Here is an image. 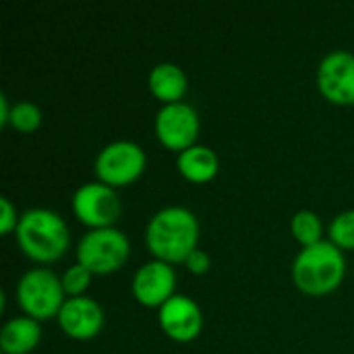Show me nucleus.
Here are the masks:
<instances>
[{
    "instance_id": "nucleus-1",
    "label": "nucleus",
    "mask_w": 354,
    "mask_h": 354,
    "mask_svg": "<svg viewBox=\"0 0 354 354\" xmlns=\"http://www.w3.org/2000/svg\"><path fill=\"white\" fill-rule=\"evenodd\" d=\"M199 241V220L197 216L183 205L162 207L151 216L145 228V243L149 251L166 261L180 263L197 249Z\"/></svg>"
},
{
    "instance_id": "nucleus-2",
    "label": "nucleus",
    "mask_w": 354,
    "mask_h": 354,
    "mask_svg": "<svg viewBox=\"0 0 354 354\" xmlns=\"http://www.w3.org/2000/svg\"><path fill=\"white\" fill-rule=\"evenodd\" d=\"M346 274V259L338 245L319 241L299 251L292 261V280L307 295H326L340 286Z\"/></svg>"
},
{
    "instance_id": "nucleus-3",
    "label": "nucleus",
    "mask_w": 354,
    "mask_h": 354,
    "mask_svg": "<svg viewBox=\"0 0 354 354\" xmlns=\"http://www.w3.org/2000/svg\"><path fill=\"white\" fill-rule=\"evenodd\" d=\"M15 230L23 253L35 261H54L62 257L71 241L62 216L46 207L23 212Z\"/></svg>"
},
{
    "instance_id": "nucleus-4",
    "label": "nucleus",
    "mask_w": 354,
    "mask_h": 354,
    "mask_svg": "<svg viewBox=\"0 0 354 354\" xmlns=\"http://www.w3.org/2000/svg\"><path fill=\"white\" fill-rule=\"evenodd\" d=\"M64 286L48 268H31L17 282V301L21 309L33 319L58 317V311L64 305Z\"/></svg>"
},
{
    "instance_id": "nucleus-5",
    "label": "nucleus",
    "mask_w": 354,
    "mask_h": 354,
    "mask_svg": "<svg viewBox=\"0 0 354 354\" xmlns=\"http://www.w3.org/2000/svg\"><path fill=\"white\" fill-rule=\"evenodd\" d=\"M129 251L131 243L122 230L114 226L91 228L77 245V263L93 274H110L127 261Z\"/></svg>"
},
{
    "instance_id": "nucleus-6",
    "label": "nucleus",
    "mask_w": 354,
    "mask_h": 354,
    "mask_svg": "<svg viewBox=\"0 0 354 354\" xmlns=\"http://www.w3.org/2000/svg\"><path fill=\"white\" fill-rule=\"evenodd\" d=\"M147 156L143 147L129 139H118L100 149L95 158V174L110 187H122L141 176Z\"/></svg>"
},
{
    "instance_id": "nucleus-7",
    "label": "nucleus",
    "mask_w": 354,
    "mask_h": 354,
    "mask_svg": "<svg viewBox=\"0 0 354 354\" xmlns=\"http://www.w3.org/2000/svg\"><path fill=\"white\" fill-rule=\"evenodd\" d=\"M73 212L91 228H110L122 212L120 197L106 183H85L73 195Z\"/></svg>"
},
{
    "instance_id": "nucleus-8",
    "label": "nucleus",
    "mask_w": 354,
    "mask_h": 354,
    "mask_svg": "<svg viewBox=\"0 0 354 354\" xmlns=\"http://www.w3.org/2000/svg\"><path fill=\"white\" fill-rule=\"evenodd\" d=\"M199 114L187 102L164 104L156 114V133L158 139L174 151H185L195 145L199 135Z\"/></svg>"
},
{
    "instance_id": "nucleus-9",
    "label": "nucleus",
    "mask_w": 354,
    "mask_h": 354,
    "mask_svg": "<svg viewBox=\"0 0 354 354\" xmlns=\"http://www.w3.org/2000/svg\"><path fill=\"white\" fill-rule=\"evenodd\" d=\"M317 85L324 97L334 104H354V54L332 50L317 68Z\"/></svg>"
},
{
    "instance_id": "nucleus-10",
    "label": "nucleus",
    "mask_w": 354,
    "mask_h": 354,
    "mask_svg": "<svg viewBox=\"0 0 354 354\" xmlns=\"http://www.w3.org/2000/svg\"><path fill=\"white\" fill-rule=\"evenodd\" d=\"M176 274L170 263L153 259L143 263L133 276V295L145 307H162L174 297Z\"/></svg>"
},
{
    "instance_id": "nucleus-11",
    "label": "nucleus",
    "mask_w": 354,
    "mask_h": 354,
    "mask_svg": "<svg viewBox=\"0 0 354 354\" xmlns=\"http://www.w3.org/2000/svg\"><path fill=\"white\" fill-rule=\"evenodd\" d=\"M160 326L172 340L189 342L199 336L203 328V315L199 305L187 295H174L168 299L158 313Z\"/></svg>"
},
{
    "instance_id": "nucleus-12",
    "label": "nucleus",
    "mask_w": 354,
    "mask_h": 354,
    "mask_svg": "<svg viewBox=\"0 0 354 354\" xmlns=\"http://www.w3.org/2000/svg\"><path fill=\"white\" fill-rule=\"evenodd\" d=\"M58 324L71 338L89 340L97 336L104 326V309L91 297H71L58 311Z\"/></svg>"
},
{
    "instance_id": "nucleus-13",
    "label": "nucleus",
    "mask_w": 354,
    "mask_h": 354,
    "mask_svg": "<svg viewBox=\"0 0 354 354\" xmlns=\"http://www.w3.org/2000/svg\"><path fill=\"white\" fill-rule=\"evenodd\" d=\"M41 338L39 322L29 315L8 319L0 330V346L6 354L31 353Z\"/></svg>"
},
{
    "instance_id": "nucleus-14",
    "label": "nucleus",
    "mask_w": 354,
    "mask_h": 354,
    "mask_svg": "<svg viewBox=\"0 0 354 354\" xmlns=\"http://www.w3.org/2000/svg\"><path fill=\"white\" fill-rule=\"evenodd\" d=\"M187 75L174 62H160L149 71V89L164 104L183 102L180 97L187 93Z\"/></svg>"
},
{
    "instance_id": "nucleus-15",
    "label": "nucleus",
    "mask_w": 354,
    "mask_h": 354,
    "mask_svg": "<svg viewBox=\"0 0 354 354\" xmlns=\"http://www.w3.org/2000/svg\"><path fill=\"white\" fill-rule=\"evenodd\" d=\"M176 166L185 178H189L193 183H207L218 174L220 160L214 149H209L207 145L195 143L189 149L178 153Z\"/></svg>"
},
{
    "instance_id": "nucleus-16",
    "label": "nucleus",
    "mask_w": 354,
    "mask_h": 354,
    "mask_svg": "<svg viewBox=\"0 0 354 354\" xmlns=\"http://www.w3.org/2000/svg\"><path fill=\"white\" fill-rule=\"evenodd\" d=\"M290 230H292V236L303 245H313V243H319L322 241V234H324V226H322V220L315 212L311 209H299L295 216H292V222H290Z\"/></svg>"
},
{
    "instance_id": "nucleus-17",
    "label": "nucleus",
    "mask_w": 354,
    "mask_h": 354,
    "mask_svg": "<svg viewBox=\"0 0 354 354\" xmlns=\"http://www.w3.org/2000/svg\"><path fill=\"white\" fill-rule=\"evenodd\" d=\"M8 122L21 133H33L41 124V110L33 102H27V100L17 102L10 108Z\"/></svg>"
},
{
    "instance_id": "nucleus-18",
    "label": "nucleus",
    "mask_w": 354,
    "mask_h": 354,
    "mask_svg": "<svg viewBox=\"0 0 354 354\" xmlns=\"http://www.w3.org/2000/svg\"><path fill=\"white\" fill-rule=\"evenodd\" d=\"M330 241L340 249H354V209L340 212L330 222Z\"/></svg>"
},
{
    "instance_id": "nucleus-19",
    "label": "nucleus",
    "mask_w": 354,
    "mask_h": 354,
    "mask_svg": "<svg viewBox=\"0 0 354 354\" xmlns=\"http://www.w3.org/2000/svg\"><path fill=\"white\" fill-rule=\"evenodd\" d=\"M91 274L85 266L81 263H75L71 268H66V272L62 274V286H64V292L71 295V297H81L89 282H91Z\"/></svg>"
},
{
    "instance_id": "nucleus-20",
    "label": "nucleus",
    "mask_w": 354,
    "mask_h": 354,
    "mask_svg": "<svg viewBox=\"0 0 354 354\" xmlns=\"http://www.w3.org/2000/svg\"><path fill=\"white\" fill-rule=\"evenodd\" d=\"M19 218L21 216H17V209L10 203V199L0 197V230H2V234H8L12 228H17Z\"/></svg>"
},
{
    "instance_id": "nucleus-21",
    "label": "nucleus",
    "mask_w": 354,
    "mask_h": 354,
    "mask_svg": "<svg viewBox=\"0 0 354 354\" xmlns=\"http://www.w3.org/2000/svg\"><path fill=\"white\" fill-rule=\"evenodd\" d=\"M185 266L193 272V274H205L212 266L209 261V255L203 251V249H195L189 253V257L185 259Z\"/></svg>"
},
{
    "instance_id": "nucleus-22",
    "label": "nucleus",
    "mask_w": 354,
    "mask_h": 354,
    "mask_svg": "<svg viewBox=\"0 0 354 354\" xmlns=\"http://www.w3.org/2000/svg\"><path fill=\"white\" fill-rule=\"evenodd\" d=\"M10 108H12V106H8L6 95L0 93V124H6V122H8V118H10Z\"/></svg>"
}]
</instances>
